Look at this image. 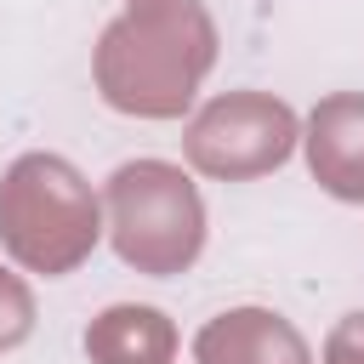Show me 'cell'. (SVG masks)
Returning a JSON list of instances; mask_svg holds the SVG:
<instances>
[{
  "mask_svg": "<svg viewBox=\"0 0 364 364\" xmlns=\"http://www.w3.org/2000/svg\"><path fill=\"white\" fill-rule=\"evenodd\" d=\"M216 63V23L199 0H125L91 51L97 97L131 119H182Z\"/></svg>",
  "mask_w": 364,
  "mask_h": 364,
  "instance_id": "1",
  "label": "cell"
},
{
  "mask_svg": "<svg viewBox=\"0 0 364 364\" xmlns=\"http://www.w3.org/2000/svg\"><path fill=\"white\" fill-rule=\"evenodd\" d=\"M102 239V199L63 154H17L0 176V245L17 267L63 279Z\"/></svg>",
  "mask_w": 364,
  "mask_h": 364,
  "instance_id": "2",
  "label": "cell"
},
{
  "mask_svg": "<svg viewBox=\"0 0 364 364\" xmlns=\"http://www.w3.org/2000/svg\"><path fill=\"white\" fill-rule=\"evenodd\" d=\"M102 228L125 267L148 279L188 273L205 250V199L171 159H131L102 188Z\"/></svg>",
  "mask_w": 364,
  "mask_h": 364,
  "instance_id": "3",
  "label": "cell"
},
{
  "mask_svg": "<svg viewBox=\"0 0 364 364\" xmlns=\"http://www.w3.org/2000/svg\"><path fill=\"white\" fill-rule=\"evenodd\" d=\"M296 142H301V119L273 91H222L182 131L188 165L199 176H216V182L267 176L296 154Z\"/></svg>",
  "mask_w": 364,
  "mask_h": 364,
  "instance_id": "4",
  "label": "cell"
},
{
  "mask_svg": "<svg viewBox=\"0 0 364 364\" xmlns=\"http://www.w3.org/2000/svg\"><path fill=\"white\" fill-rule=\"evenodd\" d=\"M301 148H307L313 182L330 199L364 205V91L318 97L307 125H301Z\"/></svg>",
  "mask_w": 364,
  "mask_h": 364,
  "instance_id": "5",
  "label": "cell"
},
{
  "mask_svg": "<svg viewBox=\"0 0 364 364\" xmlns=\"http://www.w3.org/2000/svg\"><path fill=\"white\" fill-rule=\"evenodd\" d=\"M199 364H313L301 330L273 307H228L199 324L193 336Z\"/></svg>",
  "mask_w": 364,
  "mask_h": 364,
  "instance_id": "6",
  "label": "cell"
},
{
  "mask_svg": "<svg viewBox=\"0 0 364 364\" xmlns=\"http://www.w3.org/2000/svg\"><path fill=\"white\" fill-rule=\"evenodd\" d=\"M85 358L91 364H171L176 324L148 301H114L85 324Z\"/></svg>",
  "mask_w": 364,
  "mask_h": 364,
  "instance_id": "7",
  "label": "cell"
},
{
  "mask_svg": "<svg viewBox=\"0 0 364 364\" xmlns=\"http://www.w3.org/2000/svg\"><path fill=\"white\" fill-rule=\"evenodd\" d=\"M28 336H34V290L11 267H0V353L23 347Z\"/></svg>",
  "mask_w": 364,
  "mask_h": 364,
  "instance_id": "8",
  "label": "cell"
},
{
  "mask_svg": "<svg viewBox=\"0 0 364 364\" xmlns=\"http://www.w3.org/2000/svg\"><path fill=\"white\" fill-rule=\"evenodd\" d=\"M324 364H364V313L336 318V330L324 336Z\"/></svg>",
  "mask_w": 364,
  "mask_h": 364,
  "instance_id": "9",
  "label": "cell"
}]
</instances>
